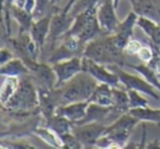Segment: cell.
<instances>
[{
	"instance_id": "cell-1",
	"label": "cell",
	"mask_w": 160,
	"mask_h": 149,
	"mask_svg": "<svg viewBox=\"0 0 160 149\" xmlns=\"http://www.w3.org/2000/svg\"><path fill=\"white\" fill-rule=\"evenodd\" d=\"M98 86V80L86 71H80L65 86L57 89L60 101L67 103L88 101Z\"/></svg>"
},
{
	"instance_id": "cell-2",
	"label": "cell",
	"mask_w": 160,
	"mask_h": 149,
	"mask_svg": "<svg viewBox=\"0 0 160 149\" xmlns=\"http://www.w3.org/2000/svg\"><path fill=\"white\" fill-rule=\"evenodd\" d=\"M38 93L36 92L30 78L24 77L20 80V85L16 93L3 107L13 112H28L38 107Z\"/></svg>"
},
{
	"instance_id": "cell-3",
	"label": "cell",
	"mask_w": 160,
	"mask_h": 149,
	"mask_svg": "<svg viewBox=\"0 0 160 149\" xmlns=\"http://www.w3.org/2000/svg\"><path fill=\"white\" fill-rule=\"evenodd\" d=\"M52 67L56 73V83L54 89H59L77 73L82 71V56H75L69 59L55 62Z\"/></svg>"
},
{
	"instance_id": "cell-4",
	"label": "cell",
	"mask_w": 160,
	"mask_h": 149,
	"mask_svg": "<svg viewBox=\"0 0 160 149\" xmlns=\"http://www.w3.org/2000/svg\"><path fill=\"white\" fill-rule=\"evenodd\" d=\"M82 70L91 75L94 79L98 80V82L108 83L114 88L124 87L114 71H110L108 68H105V65L99 64L85 56H82Z\"/></svg>"
},
{
	"instance_id": "cell-5",
	"label": "cell",
	"mask_w": 160,
	"mask_h": 149,
	"mask_svg": "<svg viewBox=\"0 0 160 149\" xmlns=\"http://www.w3.org/2000/svg\"><path fill=\"white\" fill-rule=\"evenodd\" d=\"M82 56L102 65H114V59L108 45L107 35H101L85 45Z\"/></svg>"
},
{
	"instance_id": "cell-6",
	"label": "cell",
	"mask_w": 160,
	"mask_h": 149,
	"mask_svg": "<svg viewBox=\"0 0 160 149\" xmlns=\"http://www.w3.org/2000/svg\"><path fill=\"white\" fill-rule=\"evenodd\" d=\"M105 128L107 126L103 123L91 122L82 125H73L71 133L75 134L83 146H96L97 140L103 136Z\"/></svg>"
},
{
	"instance_id": "cell-7",
	"label": "cell",
	"mask_w": 160,
	"mask_h": 149,
	"mask_svg": "<svg viewBox=\"0 0 160 149\" xmlns=\"http://www.w3.org/2000/svg\"><path fill=\"white\" fill-rule=\"evenodd\" d=\"M115 9L116 8L114 6L113 0L104 1L98 7L97 18L104 35L114 34L118 25L120 24V21L115 13Z\"/></svg>"
},
{
	"instance_id": "cell-8",
	"label": "cell",
	"mask_w": 160,
	"mask_h": 149,
	"mask_svg": "<svg viewBox=\"0 0 160 149\" xmlns=\"http://www.w3.org/2000/svg\"><path fill=\"white\" fill-rule=\"evenodd\" d=\"M115 66V65H114ZM114 72L116 73L120 78L122 85L124 86V88L126 90L128 89H134L137 90V91L142 92V93L148 94L151 98L158 100L159 99V96L158 93H156L155 91V87H153L151 83H149L147 80H144V79L139 78L137 76H132L129 73L125 72L124 70L120 68V66H115L114 68Z\"/></svg>"
},
{
	"instance_id": "cell-9",
	"label": "cell",
	"mask_w": 160,
	"mask_h": 149,
	"mask_svg": "<svg viewBox=\"0 0 160 149\" xmlns=\"http://www.w3.org/2000/svg\"><path fill=\"white\" fill-rule=\"evenodd\" d=\"M76 16L69 13H65L64 11L54 12L51 21V31H49V41L51 46H54V43L58 38H62L67 32L70 30L75 22Z\"/></svg>"
},
{
	"instance_id": "cell-10",
	"label": "cell",
	"mask_w": 160,
	"mask_h": 149,
	"mask_svg": "<svg viewBox=\"0 0 160 149\" xmlns=\"http://www.w3.org/2000/svg\"><path fill=\"white\" fill-rule=\"evenodd\" d=\"M137 14L134 11H131L128 13V16L126 17V19L124 21H122V22H120V24L118 25L115 32H114V40H115L118 46L120 48H122L123 51L125 49V46H126L127 43L131 41V37L133 36L134 27L137 24Z\"/></svg>"
},
{
	"instance_id": "cell-11",
	"label": "cell",
	"mask_w": 160,
	"mask_h": 149,
	"mask_svg": "<svg viewBox=\"0 0 160 149\" xmlns=\"http://www.w3.org/2000/svg\"><path fill=\"white\" fill-rule=\"evenodd\" d=\"M89 101H81V102H72L62 104L56 109L55 114L62 115L70 120L73 124L80 122L87 114V109L89 107Z\"/></svg>"
},
{
	"instance_id": "cell-12",
	"label": "cell",
	"mask_w": 160,
	"mask_h": 149,
	"mask_svg": "<svg viewBox=\"0 0 160 149\" xmlns=\"http://www.w3.org/2000/svg\"><path fill=\"white\" fill-rule=\"evenodd\" d=\"M133 11L138 17L149 18L160 23V8L157 0H129Z\"/></svg>"
},
{
	"instance_id": "cell-13",
	"label": "cell",
	"mask_w": 160,
	"mask_h": 149,
	"mask_svg": "<svg viewBox=\"0 0 160 149\" xmlns=\"http://www.w3.org/2000/svg\"><path fill=\"white\" fill-rule=\"evenodd\" d=\"M52 14L44 17V18L36 20L33 22L30 30V34L34 42L38 44V46L43 49L45 45V42L47 41V37L49 36V31H51V21H52Z\"/></svg>"
},
{
	"instance_id": "cell-14",
	"label": "cell",
	"mask_w": 160,
	"mask_h": 149,
	"mask_svg": "<svg viewBox=\"0 0 160 149\" xmlns=\"http://www.w3.org/2000/svg\"><path fill=\"white\" fill-rule=\"evenodd\" d=\"M112 90H113V87H111L108 83H98V86L96 87V89L92 92L91 97L88 101L100 105H104V107H111V105H113Z\"/></svg>"
},
{
	"instance_id": "cell-15",
	"label": "cell",
	"mask_w": 160,
	"mask_h": 149,
	"mask_svg": "<svg viewBox=\"0 0 160 149\" xmlns=\"http://www.w3.org/2000/svg\"><path fill=\"white\" fill-rule=\"evenodd\" d=\"M9 10H10L11 16L16 19V21H18L19 32H20V33L30 32L32 24H33V22H34L32 13H30L24 8H20V7H18V6L13 5V3L9 7Z\"/></svg>"
},
{
	"instance_id": "cell-16",
	"label": "cell",
	"mask_w": 160,
	"mask_h": 149,
	"mask_svg": "<svg viewBox=\"0 0 160 149\" xmlns=\"http://www.w3.org/2000/svg\"><path fill=\"white\" fill-rule=\"evenodd\" d=\"M138 122H139V120H138L137 117H135V116H133L132 114H129L128 112H127V113L122 114L118 118H116V120L114 121L112 124H110L109 126H107L103 135H107V134H109V133L118 132V131L132 132Z\"/></svg>"
},
{
	"instance_id": "cell-17",
	"label": "cell",
	"mask_w": 160,
	"mask_h": 149,
	"mask_svg": "<svg viewBox=\"0 0 160 149\" xmlns=\"http://www.w3.org/2000/svg\"><path fill=\"white\" fill-rule=\"evenodd\" d=\"M0 73L5 77H20L30 73V69L22 59H11L7 64L1 65Z\"/></svg>"
},
{
	"instance_id": "cell-18",
	"label": "cell",
	"mask_w": 160,
	"mask_h": 149,
	"mask_svg": "<svg viewBox=\"0 0 160 149\" xmlns=\"http://www.w3.org/2000/svg\"><path fill=\"white\" fill-rule=\"evenodd\" d=\"M46 127L51 128L52 131H54L58 135H64L66 133H70L72 131L73 123L70 120H68L67 117L62 115H57L54 114L52 117H49L48 120H46Z\"/></svg>"
},
{
	"instance_id": "cell-19",
	"label": "cell",
	"mask_w": 160,
	"mask_h": 149,
	"mask_svg": "<svg viewBox=\"0 0 160 149\" xmlns=\"http://www.w3.org/2000/svg\"><path fill=\"white\" fill-rule=\"evenodd\" d=\"M137 25H139L144 32L150 37L153 44L158 45L160 43V24L156 21L145 17H138Z\"/></svg>"
},
{
	"instance_id": "cell-20",
	"label": "cell",
	"mask_w": 160,
	"mask_h": 149,
	"mask_svg": "<svg viewBox=\"0 0 160 149\" xmlns=\"http://www.w3.org/2000/svg\"><path fill=\"white\" fill-rule=\"evenodd\" d=\"M19 85H20L19 77H6L1 86V91H0V101H1L2 107H5L8 101L12 98V96L16 93Z\"/></svg>"
},
{
	"instance_id": "cell-21",
	"label": "cell",
	"mask_w": 160,
	"mask_h": 149,
	"mask_svg": "<svg viewBox=\"0 0 160 149\" xmlns=\"http://www.w3.org/2000/svg\"><path fill=\"white\" fill-rule=\"evenodd\" d=\"M113 94V107H116L121 113H127L131 110L129 105V97L127 90H124L123 88H114L112 90Z\"/></svg>"
},
{
	"instance_id": "cell-22",
	"label": "cell",
	"mask_w": 160,
	"mask_h": 149,
	"mask_svg": "<svg viewBox=\"0 0 160 149\" xmlns=\"http://www.w3.org/2000/svg\"><path fill=\"white\" fill-rule=\"evenodd\" d=\"M126 66H129L131 68H133L134 70H136L138 73H140L142 76L145 77V80H147L149 83L153 86L155 88H157L160 91V79L157 73L148 66V65H129L126 64Z\"/></svg>"
},
{
	"instance_id": "cell-23",
	"label": "cell",
	"mask_w": 160,
	"mask_h": 149,
	"mask_svg": "<svg viewBox=\"0 0 160 149\" xmlns=\"http://www.w3.org/2000/svg\"><path fill=\"white\" fill-rule=\"evenodd\" d=\"M36 135H38L43 140L49 144L51 146L56 147V148H62V142L60 139L59 135L56 134L54 131H52L48 127H43V128H38L34 131Z\"/></svg>"
},
{
	"instance_id": "cell-24",
	"label": "cell",
	"mask_w": 160,
	"mask_h": 149,
	"mask_svg": "<svg viewBox=\"0 0 160 149\" xmlns=\"http://www.w3.org/2000/svg\"><path fill=\"white\" fill-rule=\"evenodd\" d=\"M52 13H54V7L52 5L51 0H36L35 8L32 12L34 21L40 20V19Z\"/></svg>"
},
{
	"instance_id": "cell-25",
	"label": "cell",
	"mask_w": 160,
	"mask_h": 149,
	"mask_svg": "<svg viewBox=\"0 0 160 149\" xmlns=\"http://www.w3.org/2000/svg\"><path fill=\"white\" fill-rule=\"evenodd\" d=\"M75 56H77V55H76L72 51H70L68 47H66L64 44H62L58 48L52 51V54L48 58V62L55 64V62H62V60L69 59V58L75 57Z\"/></svg>"
},
{
	"instance_id": "cell-26",
	"label": "cell",
	"mask_w": 160,
	"mask_h": 149,
	"mask_svg": "<svg viewBox=\"0 0 160 149\" xmlns=\"http://www.w3.org/2000/svg\"><path fill=\"white\" fill-rule=\"evenodd\" d=\"M99 6H100V0H77V2L72 6L69 12L76 16V14L90 9V8H98Z\"/></svg>"
},
{
	"instance_id": "cell-27",
	"label": "cell",
	"mask_w": 160,
	"mask_h": 149,
	"mask_svg": "<svg viewBox=\"0 0 160 149\" xmlns=\"http://www.w3.org/2000/svg\"><path fill=\"white\" fill-rule=\"evenodd\" d=\"M60 139L62 142V148H68V149H79L82 148L83 145L81 144L79 139L76 137V135L73 133H66L64 135L59 136Z\"/></svg>"
},
{
	"instance_id": "cell-28",
	"label": "cell",
	"mask_w": 160,
	"mask_h": 149,
	"mask_svg": "<svg viewBox=\"0 0 160 149\" xmlns=\"http://www.w3.org/2000/svg\"><path fill=\"white\" fill-rule=\"evenodd\" d=\"M128 97H129V105L131 109H135V107H148V102L146 99H144L139 94V91L134 89H128Z\"/></svg>"
},
{
	"instance_id": "cell-29",
	"label": "cell",
	"mask_w": 160,
	"mask_h": 149,
	"mask_svg": "<svg viewBox=\"0 0 160 149\" xmlns=\"http://www.w3.org/2000/svg\"><path fill=\"white\" fill-rule=\"evenodd\" d=\"M153 55H155V51H153L152 46L148 47V46H142L140 51L138 52L137 56L142 60L144 62H147L148 64L151 59H152Z\"/></svg>"
},
{
	"instance_id": "cell-30",
	"label": "cell",
	"mask_w": 160,
	"mask_h": 149,
	"mask_svg": "<svg viewBox=\"0 0 160 149\" xmlns=\"http://www.w3.org/2000/svg\"><path fill=\"white\" fill-rule=\"evenodd\" d=\"M142 48V44H140L139 41L137 40H132L127 43V45L125 46L124 52H126L129 55H137L138 52Z\"/></svg>"
},
{
	"instance_id": "cell-31",
	"label": "cell",
	"mask_w": 160,
	"mask_h": 149,
	"mask_svg": "<svg viewBox=\"0 0 160 149\" xmlns=\"http://www.w3.org/2000/svg\"><path fill=\"white\" fill-rule=\"evenodd\" d=\"M0 58H1L0 59L1 60V65H5L11 59H13V54L9 48H2L1 53H0Z\"/></svg>"
},
{
	"instance_id": "cell-32",
	"label": "cell",
	"mask_w": 160,
	"mask_h": 149,
	"mask_svg": "<svg viewBox=\"0 0 160 149\" xmlns=\"http://www.w3.org/2000/svg\"><path fill=\"white\" fill-rule=\"evenodd\" d=\"M7 148H13V149L22 148V149H25V148H33V147L30 146V145H28V144H24V142H8Z\"/></svg>"
},
{
	"instance_id": "cell-33",
	"label": "cell",
	"mask_w": 160,
	"mask_h": 149,
	"mask_svg": "<svg viewBox=\"0 0 160 149\" xmlns=\"http://www.w3.org/2000/svg\"><path fill=\"white\" fill-rule=\"evenodd\" d=\"M76 2H77V0H69L68 3H67V5H66V7H65L64 9L62 10V11H64L65 13H68V12L70 11L71 8H72V6L75 5Z\"/></svg>"
},
{
	"instance_id": "cell-34",
	"label": "cell",
	"mask_w": 160,
	"mask_h": 149,
	"mask_svg": "<svg viewBox=\"0 0 160 149\" xmlns=\"http://www.w3.org/2000/svg\"><path fill=\"white\" fill-rule=\"evenodd\" d=\"M25 2H27V0H13V5L18 6L20 8H24Z\"/></svg>"
},
{
	"instance_id": "cell-35",
	"label": "cell",
	"mask_w": 160,
	"mask_h": 149,
	"mask_svg": "<svg viewBox=\"0 0 160 149\" xmlns=\"http://www.w3.org/2000/svg\"><path fill=\"white\" fill-rule=\"evenodd\" d=\"M60 0H51V2H52V5H53V7H55V5L57 2H59Z\"/></svg>"
},
{
	"instance_id": "cell-36",
	"label": "cell",
	"mask_w": 160,
	"mask_h": 149,
	"mask_svg": "<svg viewBox=\"0 0 160 149\" xmlns=\"http://www.w3.org/2000/svg\"><path fill=\"white\" fill-rule=\"evenodd\" d=\"M118 2H120V0H114V6H115V8H118Z\"/></svg>"
}]
</instances>
